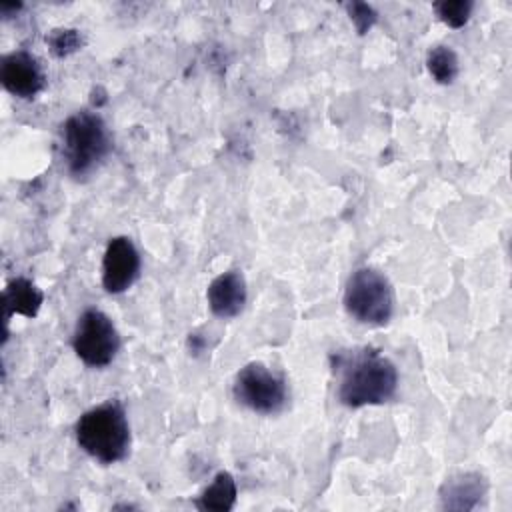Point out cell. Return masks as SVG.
<instances>
[{"mask_svg": "<svg viewBox=\"0 0 512 512\" xmlns=\"http://www.w3.org/2000/svg\"><path fill=\"white\" fill-rule=\"evenodd\" d=\"M78 446L100 464H116L130 452V424L118 400L86 410L76 422Z\"/></svg>", "mask_w": 512, "mask_h": 512, "instance_id": "cell-2", "label": "cell"}, {"mask_svg": "<svg viewBox=\"0 0 512 512\" xmlns=\"http://www.w3.org/2000/svg\"><path fill=\"white\" fill-rule=\"evenodd\" d=\"M44 302V294L38 290V286L28 278H14L4 288L2 306H4V320H8L12 314H22L26 318H34Z\"/></svg>", "mask_w": 512, "mask_h": 512, "instance_id": "cell-11", "label": "cell"}, {"mask_svg": "<svg viewBox=\"0 0 512 512\" xmlns=\"http://www.w3.org/2000/svg\"><path fill=\"white\" fill-rule=\"evenodd\" d=\"M246 296H248L246 280L240 270L222 272L210 282L206 290V298L212 314L224 320L234 318L242 312L246 304Z\"/></svg>", "mask_w": 512, "mask_h": 512, "instance_id": "cell-9", "label": "cell"}, {"mask_svg": "<svg viewBox=\"0 0 512 512\" xmlns=\"http://www.w3.org/2000/svg\"><path fill=\"white\" fill-rule=\"evenodd\" d=\"M232 394L238 404L264 416L278 414L288 404V382L262 362H250L234 378Z\"/></svg>", "mask_w": 512, "mask_h": 512, "instance_id": "cell-5", "label": "cell"}, {"mask_svg": "<svg viewBox=\"0 0 512 512\" xmlns=\"http://www.w3.org/2000/svg\"><path fill=\"white\" fill-rule=\"evenodd\" d=\"M140 276V254L128 236H114L102 258V286L110 294L126 292Z\"/></svg>", "mask_w": 512, "mask_h": 512, "instance_id": "cell-7", "label": "cell"}, {"mask_svg": "<svg viewBox=\"0 0 512 512\" xmlns=\"http://www.w3.org/2000/svg\"><path fill=\"white\" fill-rule=\"evenodd\" d=\"M112 148L104 120L96 112L80 110L62 124V158L74 178L88 176Z\"/></svg>", "mask_w": 512, "mask_h": 512, "instance_id": "cell-3", "label": "cell"}, {"mask_svg": "<svg viewBox=\"0 0 512 512\" xmlns=\"http://www.w3.org/2000/svg\"><path fill=\"white\" fill-rule=\"evenodd\" d=\"M0 80H2V86L12 96H18L24 100L38 96L46 84V76L38 58L26 50H16L2 58Z\"/></svg>", "mask_w": 512, "mask_h": 512, "instance_id": "cell-8", "label": "cell"}, {"mask_svg": "<svg viewBox=\"0 0 512 512\" xmlns=\"http://www.w3.org/2000/svg\"><path fill=\"white\" fill-rule=\"evenodd\" d=\"M72 348L86 366L104 368L120 350V334L110 316H106L102 310L88 308L76 322Z\"/></svg>", "mask_w": 512, "mask_h": 512, "instance_id": "cell-6", "label": "cell"}, {"mask_svg": "<svg viewBox=\"0 0 512 512\" xmlns=\"http://www.w3.org/2000/svg\"><path fill=\"white\" fill-rule=\"evenodd\" d=\"M346 8H348L350 20L356 26L358 34L368 32L372 28V24L376 22V12L368 4H364V2H352Z\"/></svg>", "mask_w": 512, "mask_h": 512, "instance_id": "cell-16", "label": "cell"}, {"mask_svg": "<svg viewBox=\"0 0 512 512\" xmlns=\"http://www.w3.org/2000/svg\"><path fill=\"white\" fill-rule=\"evenodd\" d=\"M338 400L348 408L376 406L392 400L398 390V370L390 358L372 348L336 358Z\"/></svg>", "mask_w": 512, "mask_h": 512, "instance_id": "cell-1", "label": "cell"}, {"mask_svg": "<svg viewBox=\"0 0 512 512\" xmlns=\"http://www.w3.org/2000/svg\"><path fill=\"white\" fill-rule=\"evenodd\" d=\"M484 492H486V482L478 472L456 474L450 480H446L440 490L442 508L472 510L474 506H478Z\"/></svg>", "mask_w": 512, "mask_h": 512, "instance_id": "cell-10", "label": "cell"}, {"mask_svg": "<svg viewBox=\"0 0 512 512\" xmlns=\"http://www.w3.org/2000/svg\"><path fill=\"white\" fill-rule=\"evenodd\" d=\"M426 68L438 84H452L458 78V56L450 46H434L428 50Z\"/></svg>", "mask_w": 512, "mask_h": 512, "instance_id": "cell-13", "label": "cell"}, {"mask_svg": "<svg viewBox=\"0 0 512 512\" xmlns=\"http://www.w3.org/2000/svg\"><path fill=\"white\" fill-rule=\"evenodd\" d=\"M344 308L348 316L360 324H388L394 314V290L390 280L370 266L354 270L344 286Z\"/></svg>", "mask_w": 512, "mask_h": 512, "instance_id": "cell-4", "label": "cell"}, {"mask_svg": "<svg viewBox=\"0 0 512 512\" xmlns=\"http://www.w3.org/2000/svg\"><path fill=\"white\" fill-rule=\"evenodd\" d=\"M46 44L56 58H66L82 48L84 38L76 28H54L46 34Z\"/></svg>", "mask_w": 512, "mask_h": 512, "instance_id": "cell-14", "label": "cell"}, {"mask_svg": "<svg viewBox=\"0 0 512 512\" xmlns=\"http://www.w3.org/2000/svg\"><path fill=\"white\" fill-rule=\"evenodd\" d=\"M236 504V482L230 472H218L196 498V508L204 512H228Z\"/></svg>", "mask_w": 512, "mask_h": 512, "instance_id": "cell-12", "label": "cell"}, {"mask_svg": "<svg viewBox=\"0 0 512 512\" xmlns=\"http://www.w3.org/2000/svg\"><path fill=\"white\" fill-rule=\"evenodd\" d=\"M434 8L446 26L462 28L468 22L474 4L470 0H442V2H436Z\"/></svg>", "mask_w": 512, "mask_h": 512, "instance_id": "cell-15", "label": "cell"}]
</instances>
